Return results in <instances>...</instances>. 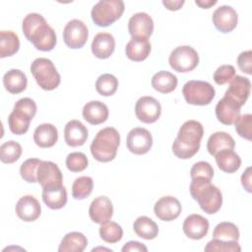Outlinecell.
<instances>
[{
	"mask_svg": "<svg viewBox=\"0 0 252 252\" xmlns=\"http://www.w3.org/2000/svg\"><path fill=\"white\" fill-rule=\"evenodd\" d=\"M22 30L26 38L40 51H50L56 45V33L38 13L28 14L22 23Z\"/></svg>",
	"mask_w": 252,
	"mask_h": 252,
	"instance_id": "obj_1",
	"label": "cell"
},
{
	"mask_svg": "<svg viewBox=\"0 0 252 252\" xmlns=\"http://www.w3.org/2000/svg\"><path fill=\"white\" fill-rule=\"evenodd\" d=\"M203 135L204 129L199 121H185L172 144L173 154L181 159L191 158L198 153Z\"/></svg>",
	"mask_w": 252,
	"mask_h": 252,
	"instance_id": "obj_2",
	"label": "cell"
},
{
	"mask_svg": "<svg viewBox=\"0 0 252 252\" xmlns=\"http://www.w3.org/2000/svg\"><path fill=\"white\" fill-rule=\"evenodd\" d=\"M212 179L198 176L192 178L190 183V194L196 200L200 208L207 214H216L222 205L220 190L212 184Z\"/></svg>",
	"mask_w": 252,
	"mask_h": 252,
	"instance_id": "obj_3",
	"label": "cell"
},
{
	"mask_svg": "<svg viewBox=\"0 0 252 252\" xmlns=\"http://www.w3.org/2000/svg\"><path fill=\"white\" fill-rule=\"evenodd\" d=\"M120 144V135L113 127L99 130L91 144L92 156L100 162H108L116 157Z\"/></svg>",
	"mask_w": 252,
	"mask_h": 252,
	"instance_id": "obj_4",
	"label": "cell"
},
{
	"mask_svg": "<svg viewBox=\"0 0 252 252\" xmlns=\"http://www.w3.org/2000/svg\"><path fill=\"white\" fill-rule=\"evenodd\" d=\"M31 72L36 84L44 91L55 90L60 84V75L53 62L48 58L34 59L31 65Z\"/></svg>",
	"mask_w": 252,
	"mask_h": 252,
	"instance_id": "obj_5",
	"label": "cell"
},
{
	"mask_svg": "<svg viewBox=\"0 0 252 252\" xmlns=\"http://www.w3.org/2000/svg\"><path fill=\"white\" fill-rule=\"evenodd\" d=\"M124 9L122 0H100L91 11L92 20L98 27H108L122 16Z\"/></svg>",
	"mask_w": 252,
	"mask_h": 252,
	"instance_id": "obj_6",
	"label": "cell"
},
{
	"mask_svg": "<svg viewBox=\"0 0 252 252\" xmlns=\"http://www.w3.org/2000/svg\"><path fill=\"white\" fill-rule=\"evenodd\" d=\"M182 94L187 103L193 105H207L214 99L216 91L214 87L205 81L191 80L184 84Z\"/></svg>",
	"mask_w": 252,
	"mask_h": 252,
	"instance_id": "obj_7",
	"label": "cell"
},
{
	"mask_svg": "<svg viewBox=\"0 0 252 252\" xmlns=\"http://www.w3.org/2000/svg\"><path fill=\"white\" fill-rule=\"evenodd\" d=\"M168 62L174 71L186 73L197 67L199 63V55L192 46L181 45L171 51Z\"/></svg>",
	"mask_w": 252,
	"mask_h": 252,
	"instance_id": "obj_8",
	"label": "cell"
},
{
	"mask_svg": "<svg viewBox=\"0 0 252 252\" xmlns=\"http://www.w3.org/2000/svg\"><path fill=\"white\" fill-rule=\"evenodd\" d=\"M88 36V27L81 20H71L64 27L63 39L65 44L70 48H82L86 44Z\"/></svg>",
	"mask_w": 252,
	"mask_h": 252,
	"instance_id": "obj_9",
	"label": "cell"
},
{
	"mask_svg": "<svg viewBox=\"0 0 252 252\" xmlns=\"http://www.w3.org/2000/svg\"><path fill=\"white\" fill-rule=\"evenodd\" d=\"M135 114L144 123H154L161 114L160 103L153 96H142L135 104Z\"/></svg>",
	"mask_w": 252,
	"mask_h": 252,
	"instance_id": "obj_10",
	"label": "cell"
},
{
	"mask_svg": "<svg viewBox=\"0 0 252 252\" xmlns=\"http://www.w3.org/2000/svg\"><path fill=\"white\" fill-rule=\"evenodd\" d=\"M153 146V137L149 130L136 127L127 135V148L135 155L147 154Z\"/></svg>",
	"mask_w": 252,
	"mask_h": 252,
	"instance_id": "obj_11",
	"label": "cell"
},
{
	"mask_svg": "<svg viewBox=\"0 0 252 252\" xmlns=\"http://www.w3.org/2000/svg\"><path fill=\"white\" fill-rule=\"evenodd\" d=\"M37 182L42 188L63 185V175L58 165L49 160H42L37 168Z\"/></svg>",
	"mask_w": 252,
	"mask_h": 252,
	"instance_id": "obj_12",
	"label": "cell"
},
{
	"mask_svg": "<svg viewBox=\"0 0 252 252\" xmlns=\"http://www.w3.org/2000/svg\"><path fill=\"white\" fill-rule=\"evenodd\" d=\"M212 21L218 31L226 33L232 32L236 28L238 16L231 6L222 5L214 11Z\"/></svg>",
	"mask_w": 252,
	"mask_h": 252,
	"instance_id": "obj_13",
	"label": "cell"
},
{
	"mask_svg": "<svg viewBox=\"0 0 252 252\" xmlns=\"http://www.w3.org/2000/svg\"><path fill=\"white\" fill-rule=\"evenodd\" d=\"M128 31L132 38H149L154 32V21L147 13H136L129 19Z\"/></svg>",
	"mask_w": 252,
	"mask_h": 252,
	"instance_id": "obj_14",
	"label": "cell"
},
{
	"mask_svg": "<svg viewBox=\"0 0 252 252\" xmlns=\"http://www.w3.org/2000/svg\"><path fill=\"white\" fill-rule=\"evenodd\" d=\"M113 215V206L106 196L94 198L89 208L91 220L98 224H104L109 221Z\"/></svg>",
	"mask_w": 252,
	"mask_h": 252,
	"instance_id": "obj_15",
	"label": "cell"
},
{
	"mask_svg": "<svg viewBox=\"0 0 252 252\" xmlns=\"http://www.w3.org/2000/svg\"><path fill=\"white\" fill-rule=\"evenodd\" d=\"M181 204L173 196H163L157 201L154 207L155 215L161 220L170 221L179 217Z\"/></svg>",
	"mask_w": 252,
	"mask_h": 252,
	"instance_id": "obj_16",
	"label": "cell"
},
{
	"mask_svg": "<svg viewBox=\"0 0 252 252\" xmlns=\"http://www.w3.org/2000/svg\"><path fill=\"white\" fill-rule=\"evenodd\" d=\"M241 106L228 96L224 95L216 105V116L224 125L234 124L240 116Z\"/></svg>",
	"mask_w": 252,
	"mask_h": 252,
	"instance_id": "obj_17",
	"label": "cell"
},
{
	"mask_svg": "<svg viewBox=\"0 0 252 252\" xmlns=\"http://www.w3.org/2000/svg\"><path fill=\"white\" fill-rule=\"evenodd\" d=\"M209 226V220L206 218L198 214H192L184 220L182 229L188 238L199 240L207 235Z\"/></svg>",
	"mask_w": 252,
	"mask_h": 252,
	"instance_id": "obj_18",
	"label": "cell"
},
{
	"mask_svg": "<svg viewBox=\"0 0 252 252\" xmlns=\"http://www.w3.org/2000/svg\"><path fill=\"white\" fill-rule=\"evenodd\" d=\"M251 91V83L249 79L236 75L229 82V86L225 91L224 95L236 101L240 106L244 105L249 97Z\"/></svg>",
	"mask_w": 252,
	"mask_h": 252,
	"instance_id": "obj_19",
	"label": "cell"
},
{
	"mask_svg": "<svg viewBox=\"0 0 252 252\" xmlns=\"http://www.w3.org/2000/svg\"><path fill=\"white\" fill-rule=\"evenodd\" d=\"M15 211L17 216L24 221H33L39 218L41 207L39 202L32 195H26L19 199Z\"/></svg>",
	"mask_w": 252,
	"mask_h": 252,
	"instance_id": "obj_20",
	"label": "cell"
},
{
	"mask_svg": "<svg viewBox=\"0 0 252 252\" xmlns=\"http://www.w3.org/2000/svg\"><path fill=\"white\" fill-rule=\"evenodd\" d=\"M89 136L87 127L79 120H70L64 128V139L68 146L76 148L83 146Z\"/></svg>",
	"mask_w": 252,
	"mask_h": 252,
	"instance_id": "obj_21",
	"label": "cell"
},
{
	"mask_svg": "<svg viewBox=\"0 0 252 252\" xmlns=\"http://www.w3.org/2000/svg\"><path fill=\"white\" fill-rule=\"evenodd\" d=\"M92 52L99 59L110 57L115 49V39L109 32H98L92 41Z\"/></svg>",
	"mask_w": 252,
	"mask_h": 252,
	"instance_id": "obj_22",
	"label": "cell"
},
{
	"mask_svg": "<svg viewBox=\"0 0 252 252\" xmlns=\"http://www.w3.org/2000/svg\"><path fill=\"white\" fill-rule=\"evenodd\" d=\"M83 117L92 125H98L105 122L108 118L107 106L99 100H92L87 102L82 110Z\"/></svg>",
	"mask_w": 252,
	"mask_h": 252,
	"instance_id": "obj_23",
	"label": "cell"
},
{
	"mask_svg": "<svg viewBox=\"0 0 252 252\" xmlns=\"http://www.w3.org/2000/svg\"><path fill=\"white\" fill-rule=\"evenodd\" d=\"M58 140L57 128L50 123L38 125L33 132V141L40 148L53 147Z\"/></svg>",
	"mask_w": 252,
	"mask_h": 252,
	"instance_id": "obj_24",
	"label": "cell"
},
{
	"mask_svg": "<svg viewBox=\"0 0 252 252\" xmlns=\"http://www.w3.org/2000/svg\"><path fill=\"white\" fill-rule=\"evenodd\" d=\"M3 85L10 94H17L24 92L28 85L26 74L19 69H11L3 76Z\"/></svg>",
	"mask_w": 252,
	"mask_h": 252,
	"instance_id": "obj_25",
	"label": "cell"
},
{
	"mask_svg": "<svg viewBox=\"0 0 252 252\" xmlns=\"http://www.w3.org/2000/svg\"><path fill=\"white\" fill-rule=\"evenodd\" d=\"M151 52V43L148 38H132L125 47L126 56L135 62L145 60Z\"/></svg>",
	"mask_w": 252,
	"mask_h": 252,
	"instance_id": "obj_26",
	"label": "cell"
},
{
	"mask_svg": "<svg viewBox=\"0 0 252 252\" xmlns=\"http://www.w3.org/2000/svg\"><path fill=\"white\" fill-rule=\"evenodd\" d=\"M215 158L219 168L226 173L236 172L241 165V158L233 150H221L215 155Z\"/></svg>",
	"mask_w": 252,
	"mask_h": 252,
	"instance_id": "obj_27",
	"label": "cell"
},
{
	"mask_svg": "<svg viewBox=\"0 0 252 252\" xmlns=\"http://www.w3.org/2000/svg\"><path fill=\"white\" fill-rule=\"evenodd\" d=\"M41 196L44 204L52 210H59L67 203V191L63 185L51 188H42Z\"/></svg>",
	"mask_w": 252,
	"mask_h": 252,
	"instance_id": "obj_28",
	"label": "cell"
},
{
	"mask_svg": "<svg viewBox=\"0 0 252 252\" xmlns=\"http://www.w3.org/2000/svg\"><path fill=\"white\" fill-rule=\"evenodd\" d=\"M235 142L233 138L226 132H216L212 134L207 142V150L211 156H214L221 150H233Z\"/></svg>",
	"mask_w": 252,
	"mask_h": 252,
	"instance_id": "obj_29",
	"label": "cell"
},
{
	"mask_svg": "<svg viewBox=\"0 0 252 252\" xmlns=\"http://www.w3.org/2000/svg\"><path fill=\"white\" fill-rule=\"evenodd\" d=\"M88 245L87 237L79 231L67 233L58 247L59 252H83Z\"/></svg>",
	"mask_w": 252,
	"mask_h": 252,
	"instance_id": "obj_30",
	"label": "cell"
},
{
	"mask_svg": "<svg viewBox=\"0 0 252 252\" xmlns=\"http://www.w3.org/2000/svg\"><path fill=\"white\" fill-rule=\"evenodd\" d=\"M32 117L21 109L14 108L9 114L8 125L10 131L15 135H23L27 133Z\"/></svg>",
	"mask_w": 252,
	"mask_h": 252,
	"instance_id": "obj_31",
	"label": "cell"
},
{
	"mask_svg": "<svg viewBox=\"0 0 252 252\" xmlns=\"http://www.w3.org/2000/svg\"><path fill=\"white\" fill-rule=\"evenodd\" d=\"M152 87L161 93L169 94L177 87V78L175 75L168 71H158L152 78Z\"/></svg>",
	"mask_w": 252,
	"mask_h": 252,
	"instance_id": "obj_32",
	"label": "cell"
},
{
	"mask_svg": "<svg viewBox=\"0 0 252 252\" xmlns=\"http://www.w3.org/2000/svg\"><path fill=\"white\" fill-rule=\"evenodd\" d=\"M135 233L144 239L152 240L158 236V224L150 218L146 216H141L136 219L133 224Z\"/></svg>",
	"mask_w": 252,
	"mask_h": 252,
	"instance_id": "obj_33",
	"label": "cell"
},
{
	"mask_svg": "<svg viewBox=\"0 0 252 252\" xmlns=\"http://www.w3.org/2000/svg\"><path fill=\"white\" fill-rule=\"evenodd\" d=\"M20 48V39L17 33L12 31L0 32V57L12 56Z\"/></svg>",
	"mask_w": 252,
	"mask_h": 252,
	"instance_id": "obj_34",
	"label": "cell"
},
{
	"mask_svg": "<svg viewBox=\"0 0 252 252\" xmlns=\"http://www.w3.org/2000/svg\"><path fill=\"white\" fill-rule=\"evenodd\" d=\"M213 238L225 241H238L239 230L238 227L229 221H222L217 224L213 231Z\"/></svg>",
	"mask_w": 252,
	"mask_h": 252,
	"instance_id": "obj_35",
	"label": "cell"
},
{
	"mask_svg": "<svg viewBox=\"0 0 252 252\" xmlns=\"http://www.w3.org/2000/svg\"><path fill=\"white\" fill-rule=\"evenodd\" d=\"M118 88V80L117 78L109 73H105L100 75L95 82V90L96 92L103 95L109 96L115 94Z\"/></svg>",
	"mask_w": 252,
	"mask_h": 252,
	"instance_id": "obj_36",
	"label": "cell"
},
{
	"mask_svg": "<svg viewBox=\"0 0 252 252\" xmlns=\"http://www.w3.org/2000/svg\"><path fill=\"white\" fill-rule=\"evenodd\" d=\"M94 188V180L90 176H81L75 179L72 184V196L76 200H83L89 197Z\"/></svg>",
	"mask_w": 252,
	"mask_h": 252,
	"instance_id": "obj_37",
	"label": "cell"
},
{
	"mask_svg": "<svg viewBox=\"0 0 252 252\" xmlns=\"http://www.w3.org/2000/svg\"><path fill=\"white\" fill-rule=\"evenodd\" d=\"M22 152V146L18 142L7 141L0 146V159L4 163H13L20 158Z\"/></svg>",
	"mask_w": 252,
	"mask_h": 252,
	"instance_id": "obj_38",
	"label": "cell"
},
{
	"mask_svg": "<svg viewBox=\"0 0 252 252\" xmlns=\"http://www.w3.org/2000/svg\"><path fill=\"white\" fill-rule=\"evenodd\" d=\"M98 231L100 238L107 243H116L120 241L123 236L122 227L117 222L111 220L101 224Z\"/></svg>",
	"mask_w": 252,
	"mask_h": 252,
	"instance_id": "obj_39",
	"label": "cell"
},
{
	"mask_svg": "<svg viewBox=\"0 0 252 252\" xmlns=\"http://www.w3.org/2000/svg\"><path fill=\"white\" fill-rule=\"evenodd\" d=\"M42 160L39 158H28L20 166V174L22 178L29 182H37V168Z\"/></svg>",
	"mask_w": 252,
	"mask_h": 252,
	"instance_id": "obj_40",
	"label": "cell"
},
{
	"mask_svg": "<svg viewBox=\"0 0 252 252\" xmlns=\"http://www.w3.org/2000/svg\"><path fill=\"white\" fill-rule=\"evenodd\" d=\"M88 158L84 153L74 152L67 156L66 166L72 172H80L87 168Z\"/></svg>",
	"mask_w": 252,
	"mask_h": 252,
	"instance_id": "obj_41",
	"label": "cell"
},
{
	"mask_svg": "<svg viewBox=\"0 0 252 252\" xmlns=\"http://www.w3.org/2000/svg\"><path fill=\"white\" fill-rule=\"evenodd\" d=\"M205 251H224V252H240L241 248L237 241H225L213 238L205 246Z\"/></svg>",
	"mask_w": 252,
	"mask_h": 252,
	"instance_id": "obj_42",
	"label": "cell"
},
{
	"mask_svg": "<svg viewBox=\"0 0 252 252\" xmlns=\"http://www.w3.org/2000/svg\"><path fill=\"white\" fill-rule=\"evenodd\" d=\"M234 125H235V131L240 137H242L248 141H251V138H252V115L250 113L240 115L238 117V119L235 121Z\"/></svg>",
	"mask_w": 252,
	"mask_h": 252,
	"instance_id": "obj_43",
	"label": "cell"
},
{
	"mask_svg": "<svg viewBox=\"0 0 252 252\" xmlns=\"http://www.w3.org/2000/svg\"><path fill=\"white\" fill-rule=\"evenodd\" d=\"M235 76V68L232 65H221L214 73V81L218 85L229 83Z\"/></svg>",
	"mask_w": 252,
	"mask_h": 252,
	"instance_id": "obj_44",
	"label": "cell"
},
{
	"mask_svg": "<svg viewBox=\"0 0 252 252\" xmlns=\"http://www.w3.org/2000/svg\"><path fill=\"white\" fill-rule=\"evenodd\" d=\"M191 178L202 176L209 179H212L214 176V168L213 166L207 161H198L193 164L190 170Z\"/></svg>",
	"mask_w": 252,
	"mask_h": 252,
	"instance_id": "obj_45",
	"label": "cell"
},
{
	"mask_svg": "<svg viewBox=\"0 0 252 252\" xmlns=\"http://www.w3.org/2000/svg\"><path fill=\"white\" fill-rule=\"evenodd\" d=\"M237 65L241 72L251 75L252 74V51L247 50L241 52L237 57Z\"/></svg>",
	"mask_w": 252,
	"mask_h": 252,
	"instance_id": "obj_46",
	"label": "cell"
},
{
	"mask_svg": "<svg viewBox=\"0 0 252 252\" xmlns=\"http://www.w3.org/2000/svg\"><path fill=\"white\" fill-rule=\"evenodd\" d=\"M14 108H18L23 110L24 112L28 113L29 115H31L32 118L34 117L35 113H36V103L34 102L33 99L30 98V97H23L20 98L14 105Z\"/></svg>",
	"mask_w": 252,
	"mask_h": 252,
	"instance_id": "obj_47",
	"label": "cell"
},
{
	"mask_svg": "<svg viewBox=\"0 0 252 252\" xmlns=\"http://www.w3.org/2000/svg\"><path fill=\"white\" fill-rule=\"evenodd\" d=\"M122 252H128V251H141V252H147L148 248L141 242L138 241H128L123 247Z\"/></svg>",
	"mask_w": 252,
	"mask_h": 252,
	"instance_id": "obj_48",
	"label": "cell"
},
{
	"mask_svg": "<svg viewBox=\"0 0 252 252\" xmlns=\"http://www.w3.org/2000/svg\"><path fill=\"white\" fill-rule=\"evenodd\" d=\"M241 184L244 187V189L251 193V167H247L246 170L241 175Z\"/></svg>",
	"mask_w": 252,
	"mask_h": 252,
	"instance_id": "obj_49",
	"label": "cell"
},
{
	"mask_svg": "<svg viewBox=\"0 0 252 252\" xmlns=\"http://www.w3.org/2000/svg\"><path fill=\"white\" fill-rule=\"evenodd\" d=\"M185 3L184 0H173V1H167V0H163L162 4L163 6H165L166 9L170 10V11H176L179 10L183 4Z\"/></svg>",
	"mask_w": 252,
	"mask_h": 252,
	"instance_id": "obj_50",
	"label": "cell"
},
{
	"mask_svg": "<svg viewBox=\"0 0 252 252\" xmlns=\"http://www.w3.org/2000/svg\"><path fill=\"white\" fill-rule=\"evenodd\" d=\"M217 0H196L195 3L201 7V8H204V9H209L211 8L212 6H214L215 4H217Z\"/></svg>",
	"mask_w": 252,
	"mask_h": 252,
	"instance_id": "obj_51",
	"label": "cell"
}]
</instances>
